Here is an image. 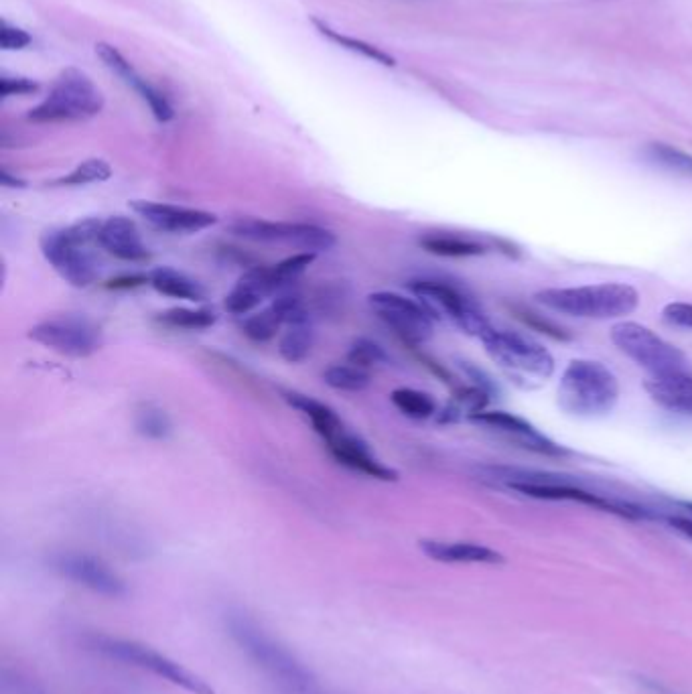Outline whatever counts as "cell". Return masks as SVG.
Segmentation results:
<instances>
[{"mask_svg": "<svg viewBox=\"0 0 692 694\" xmlns=\"http://www.w3.org/2000/svg\"><path fill=\"white\" fill-rule=\"evenodd\" d=\"M130 210L138 218H143L153 230L165 234H197L218 224V216L212 212L147 199L130 201Z\"/></svg>", "mask_w": 692, "mask_h": 694, "instance_id": "cell-15", "label": "cell"}, {"mask_svg": "<svg viewBox=\"0 0 692 694\" xmlns=\"http://www.w3.org/2000/svg\"><path fill=\"white\" fill-rule=\"evenodd\" d=\"M96 53H98L102 63L110 69L114 76H118L128 88H132L138 96H141L149 104L153 116L159 122H169L175 116L173 106L169 104V100L157 88H153L143 76H138L136 69L128 63V59L114 45L98 43L96 45Z\"/></svg>", "mask_w": 692, "mask_h": 694, "instance_id": "cell-19", "label": "cell"}, {"mask_svg": "<svg viewBox=\"0 0 692 694\" xmlns=\"http://www.w3.org/2000/svg\"><path fill=\"white\" fill-rule=\"evenodd\" d=\"M86 646L106 658L132 664L136 668H143L153 672L155 676L191 692V694H216V690L207 684L201 676L195 672L187 670L185 666L177 664L175 660L163 656L161 652L143 646L138 642L130 640H120V638H110V636H88Z\"/></svg>", "mask_w": 692, "mask_h": 694, "instance_id": "cell-6", "label": "cell"}, {"mask_svg": "<svg viewBox=\"0 0 692 694\" xmlns=\"http://www.w3.org/2000/svg\"><path fill=\"white\" fill-rule=\"evenodd\" d=\"M619 400V382L615 374L593 360H573L559 384V406L573 416L593 419L615 408Z\"/></svg>", "mask_w": 692, "mask_h": 694, "instance_id": "cell-4", "label": "cell"}, {"mask_svg": "<svg viewBox=\"0 0 692 694\" xmlns=\"http://www.w3.org/2000/svg\"><path fill=\"white\" fill-rule=\"evenodd\" d=\"M390 400L404 416H408V419H414V421L431 419V416L437 412L435 400L429 394H425L421 390H414V388H396L390 394Z\"/></svg>", "mask_w": 692, "mask_h": 694, "instance_id": "cell-30", "label": "cell"}, {"mask_svg": "<svg viewBox=\"0 0 692 694\" xmlns=\"http://www.w3.org/2000/svg\"><path fill=\"white\" fill-rule=\"evenodd\" d=\"M232 232L250 242L285 244L299 252H327L335 246L333 232L315 224L293 222H268L260 218H240L232 224Z\"/></svg>", "mask_w": 692, "mask_h": 694, "instance_id": "cell-10", "label": "cell"}, {"mask_svg": "<svg viewBox=\"0 0 692 694\" xmlns=\"http://www.w3.org/2000/svg\"><path fill=\"white\" fill-rule=\"evenodd\" d=\"M421 550L429 559L447 565H504L506 559L500 552L471 542H441L421 540Z\"/></svg>", "mask_w": 692, "mask_h": 694, "instance_id": "cell-22", "label": "cell"}, {"mask_svg": "<svg viewBox=\"0 0 692 694\" xmlns=\"http://www.w3.org/2000/svg\"><path fill=\"white\" fill-rule=\"evenodd\" d=\"M646 157L668 173L680 175L684 179H692V155L680 149H674L664 143H652L646 147Z\"/></svg>", "mask_w": 692, "mask_h": 694, "instance_id": "cell-34", "label": "cell"}, {"mask_svg": "<svg viewBox=\"0 0 692 694\" xmlns=\"http://www.w3.org/2000/svg\"><path fill=\"white\" fill-rule=\"evenodd\" d=\"M149 285L163 297L191 303H201L205 299V289L195 279L173 268H155L149 272Z\"/></svg>", "mask_w": 692, "mask_h": 694, "instance_id": "cell-25", "label": "cell"}, {"mask_svg": "<svg viewBox=\"0 0 692 694\" xmlns=\"http://www.w3.org/2000/svg\"><path fill=\"white\" fill-rule=\"evenodd\" d=\"M311 21H313V25L319 29V33H321L323 37L331 39L333 43L341 45L343 49H350V51H354V53H360V55H364V57H368V59H372V61H376V63L386 65V67H394V65H396V59H394L392 55H388L386 51H382L380 47H376V45H372V43H366V41H362V39H356V37L341 35L339 31H333V29H331L327 23H323L321 19H311Z\"/></svg>", "mask_w": 692, "mask_h": 694, "instance_id": "cell-32", "label": "cell"}, {"mask_svg": "<svg viewBox=\"0 0 692 694\" xmlns=\"http://www.w3.org/2000/svg\"><path fill=\"white\" fill-rule=\"evenodd\" d=\"M644 388L660 406L692 416V376L686 372L654 376Z\"/></svg>", "mask_w": 692, "mask_h": 694, "instance_id": "cell-23", "label": "cell"}, {"mask_svg": "<svg viewBox=\"0 0 692 694\" xmlns=\"http://www.w3.org/2000/svg\"><path fill=\"white\" fill-rule=\"evenodd\" d=\"M348 362L354 366H360L364 370H370L376 366L390 364V356L384 352V347L378 345L376 341H372L368 337H358V339H354V343L350 347Z\"/></svg>", "mask_w": 692, "mask_h": 694, "instance_id": "cell-37", "label": "cell"}, {"mask_svg": "<svg viewBox=\"0 0 692 694\" xmlns=\"http://www.w3.org/2000/svg\"><path fill=\"white\" fill-rule=\"evenodd\" d=\"M313 345H315V331H313L309 319L299 321V323H291V325H287L285 333L281 335L279 354L285 362L299 364L311 356Z\"/></svg>", "mask_w": 692, "mask_h": 694, "instance_id": "cell-27", "label": "cell"}, {"mask_svg": "<svg viewBox=\"0 0 692 694\" xmlns=\"http://www.w3.org/2000/svg\"><path fill=\"white\" fill-rule=\"evenodd\" d=\"M134 429L145 439L165 441L173 433V423L169 419V414L161 406L149 402V404L138 406L134 414Z\"/></svg>", "mask_w": 692, "mask_h": 694, "instance_id": "cell-29", "label": "cell"}, {"mask_svg": "<svg viewBox=\"0 0 692 694\" xmlns=\"http://www.w3.org/2000/svg\"><path fill=\"white\" fill-rule=\"evenodd\" d=\"M143 285H149V274H124L116 276V279L106 283V289L110 291H132Z\"/></svg>", "mask_w": 692, "mask_h": 694, "instance_id": "cell-41", "label": "cell"}, {"mask_svg": "<svg viewBox=\"0 0 692 694\" xmlns=\"http://www.w3.org/2000/svg\"><path fill=\"white\" fill-rule=\"evenodd\" d=\"M520 319H522L524 323H528L530 327H534V329H538V331H542V333H548L550 337H555V339H569V335H567L563 329H559L557 325H552L550 321L536 319L532 313H520Z\"/></svg>", "mask_w": 692, "mask_h": 694, "instance_id": "cell-42", "label": "cell"}, {"mask_svg": "<svg viewBox=\"0 0 692 694\" xmlns=\"http://www.w3.org/2000/svg\"><path fill=\"white\" fill-rule=\"evenodd\" d=\"M272 295H279L272 266H254L236 281V285L224 299V307L228 313L244 317L256 311Z\"/></svg>", "mask_w": 692, "mask_h": 694, "instance_id": "cell-20", "label": "cell"}, {"mask_svg": "<svg viewBox=\"0 0 692 694\" xmlns=\"http://www.w3.org/2000/svg\"><path fill=\"white\" fill-rule=\"evenodd\" d=\"M488 356L510 376L520 380H548L555 374V358L536 339L518 331L492 327L479 339Z\"/></svg>", "mask_w": 692, "mask_h": 694, "instance_id": "cell-7", "label": "cell"}, {"mask_svg": "<svg viewBox=\"0 0 692 694\" xmlns=\"http://www.w3.org/2000/svg\"><path fill=\"white\" fill-rule=\"evenodd\" d=\"M536 301L552 311L581 319H617L634 313L640 295L624 283H601L567 289H546L536 293Z\"/></svg>", "mask_w": 692, "mask_h": 694, "instance_id": "cell-3", "label": "cell"}, {"mask_svg": "<svg viewBox=\"0 0 692 694\" xmlns=\"http://www.w3.org/2000/svg\"><path fill=\"white\" fill-rule=\"evenodd\" d=\"M666 323L682 329H692V303H668L662 309Z\"/></svg>", "mask_w": 692, "mask_h": 694, "instance_id": "cell-39", "label": "cell"}, {"mask_svg": "<svg viewBox=\"0 0 692 694\" xmlns=\"http://www.w3.org/2000/svg\"><path fill=\"white\" fill-rule=\"evenodd\" d=\"M469 421L494 431L502 439H506V441H510V443H514L526 451H534L538 455H548V457L569 455V449L557 445L555 441L542 435L534 425L520 419V416H516V414L502 412V410H490V412L481 410V412L473 414Z\"/></svg>", "mask_w": 692, "mask_h": 694, "instance_id": "cell-16", "label": "cell"}, {"mask_svg": "<svg viewBox=\"0 0 692 694\" xmlns=\"http://www.w3.org/2000/svg\"><path fill=\"white\" fill-rule=\"evenodd\" d=\"M29 339L67 358H88L100 350V329L84 317H53L29 329Z\"/></svg>", "mask_w": 692, "mask_h": 694, "instance_id": "cell-12", "label": "cell"}, {"mask_svg": "<svg viewBox=\"0 0 692 694\" xmlns=\"http://www.w3.org/2000/svg\"><path fill=\"white\" fill-rule=\"evenodd\" d=\"M31 35L15 25H11L9 21L0 23V45H3L5 51H21L25 47L31 45Z\"/></svg>", "mask_w": 692, "mask_h": 694, "instance_id": "cell-38", "label": "cell"}, {"mask_svg": "<svg viewBox=\"0 0 692 694\" xmlns=\"http://www.w3.org/2000/svg\"><path fill=\"white\" fill-rule=\"evenodd\" d=\"M313 694H321V692H319V690H317V692H313Z\"/></svg>", "mask_w": 692, "mask_h": 694, "instance_id": "cell-46", "label": "cell"}, {"mask_svg": "<svg viewBox=\"0 0 692 694\" xmlns=\"http://www.w3.org/2000/svg\"><path fill=\"white\" fill-rule=\"evenodd\" d=\"M98 246L122 262H145L151 258L136 224L124 216H114L102 222Z\"/></svg>", "mask_w": 692, "mask_h": 694, "instance_id": "cell-21", "label": "cell"}, {"mask_svg": "<svg viewBox=\"0 0 692 694\" xmlns=\"http://www.w3.org/2000/svg\"><path fill=\"white\" fill-rule=\"evenodd\" d=\"M315 258H317V254L297 252L289 258L281 260L279 264H272V274H274L276 287H279V295L293 289V285L307 272V268L315 262Z\"/></svg>", "mask_w": 692, "mask_h": 694, "instance_id": "cell-35", "label": "cell"}, {"mask_svg": "<svg viewBox=\"0 0 692 694\" xmlns=\"http://www.w3.org/2000/svg\"><path fill=\"white\" fill-rule=\"evenodd\" d=\"M104 96L98 86L78 67H67L57 76L49 96L35 106L27 118L37 124L78 122L100 114Z\"/></svg>", "mask_w": 692, "mask_h": 694, "instance_id": "cell-5", "label": "cell"}, {"mask_svg": "<svg viewBox=\"0 0 692 694\" xmlns=\"http://www.w3.org/2000/svg\"><path fill=\"white\" fill-rule=\"evenodd\" d=\"M508 485L512 490L536 498V500H550V502H577V504H585L591 506L595 510H603L621 518H630V520H640V518H650V514L644 508L632 506V504H624V502H613L607 498H601L597 494H591L587 490L575 488V485L563 483L561 479H510Z\"/></svg>", "mask_w": 692, "mask_h": 694, "instance_id": "cell-13", "label": "cell"}, {"mask_svg": "<svg viewBox=\"0 0 692 694\" xmlns=\"http://www.w3.org/2000/svg\"><path fill=\"white\" fill-rule=\"evenodd\" d=\"M666 522L678 530L680 534H684L686 538L692 540V520L690 518H684V516H666Z\"/></svg>", "mask_w": 692, "mask_h": 694, "instance_id": "cell-43", "label": "cell"}, {"mask_svg": "<svg viewBox=\"0 0 692 694\" xmlns=\"http://www.w3.org/2000/svg\"><path fill=\"white\" fill-rule=\"evenodd\" d=\"M102 220L88 218L72 226L47 230L39 248L43 258L53 266L65 283L76 289H86L98 279V264L88 250L92 244H98V234Z\"/></svg>", "mask_w": 692, "mask_h": 694, "instance_id": "cell-2", "label": "cell"}, {"mask_svg": "<svg viewBox=\"0 0 692 694\" xmlns=\"http://www.w3.org/2000/svg\"><path fill=\"white\" fill-rule=\"evenodd\" d=\"M372 313L384 321L400 339L419 345L433 337L435 315L417 299L404 297L400 293L378 291L368 295Z\"/></svg>", "mask_w": 692, "mask_h": 694, "instance_id": "cell-11", "label": "cell"}, {"mask_svg": "<svg viewBox=\"0 0 692 694\" xmlns=\"http://www.w3.org/2000/svg\"><path fill=\"white\" fill-rule=\"evenodd\" d=\"M0 181H3L5 187H13V189H23V187H27V183H25L23 179L13 177L7 169H3V173H0Z\"/></svg>", "mask_w": 692, "mask_h": 694, "instance_id": "cell-44", "label": "cell"}, {"mask_svg": "<svg viewBox=\"0 0 692 694\" xmlns=\"http://www.w3.org/2000/svg\"><path fill=\"white\" fill-rule=\"evenodd\" d=\"M490 400V392L479 386H467L459 388L449 404L441 410L439 423H457L461 419H471L473 414L486 410Z\"/></svg>", "mask_w": 692, "mask_h": 694, "instance_id": "cell-26", "label": "cell"}, {"mask_svg": "<svg viewBox=\"0 0 692 694\" xmlns=\"http://www.w3.org/2000/svg\"><path fill=\"white\" fill-rule=\"evenodd\" d=\"M682 506H684V508H688V510H690V512H692V502H684V504H682Z\"/></svg>", "mask_w": 692, "mask_h": 694, "instance_id": "cell-45", "label": "cell"}, {"mask_svg": "<svg viewBox=\"0 0 692 694\" xmlns=\"http://www.w3.org/2000/svg\"><path fill=\"white\" fill-rule=\"evenodd\" d=\"M307 319L309 315L303 299L293 291H285L276 295V299L266 309L248 315L242 323V333L256 343H266L274 339L283 327Z\"/></svg>", "mask_w": 692, "mask_h": 694, "instance_id": "cell-17", "label": "cell"}, {"mask_svg": "<svg viewBox=\"0 0 692 694\" xmlns=\"http://www.w3.org/2000/svg\"><path fill=\"white\" fill-rule=\"evenodd\" d=\"M285 400L293 408H297L305 416V419H309L313 431L323 441H327L329 437H333L337 431H341L345 427L333 408H329L327 404H323V402H319V400H315V398H311L307 394H301V392H295V390H287L285 392Z\"/></svg>", "mask_w": 692, "mask_h": 694, "instance_id": "cell-24", "label": "cell"}, {"mask_svg": "<svg viewBox=\"0 0 692 694\" xmlns=\"http://www.w3.org/2000/svg\"><path fill=\"white\" fill-rule=\"evenodd\" d=\"M323 382L339 392H364L370 386V372L354 364H335L323 372Z\"/></svg>", "mask_w": 692, "mask_h": 694, "instance_id": "cell-31", "label": "cell"}, {"mask_svg": "<svg viewBox=\"0 0 692 694\" xmlns=\"http://www.w3.org/2000/svg\"><path fill=\"white\" fill-rule=\"evenodd\" d=\"M226 628L246 658L279 686L283 694H313L319 690L313 672L287 646L258 626L250 615L230 611Z\"/></svg>", "mask_w": 692, "mask_h": 694, "instance_id": "cell-1", "label": "cell"}, {"mask_svg": "<svg viewBox=\"0 0 692 694\" xmlns=\"http://www.w3.org/2000/svg\"><path fill=\"white\" fill-rule=\"evenodd\" d=\"M611 341L619 347V352H624L630 360L654 376L686 372V356L678 347L642 323L621 321L613 325Z\"/></svg>", "mask_w": 692, "mask_h": 694, "instance_id": "cell-8", "label": "cell"}, {"mask_svg": "<svg viewBox=\"0 0 692 694\" xmlns=\"http://www.w3.org/2000/svg\"><path fill=\"white\" fill-rule=\"evenodd\" d=\"M37 90H39V84L29 78H11V76L0 78V96L3 98L33 94Z\"/></svg>", "mask_w": 692, "mask_h": 694, "instance_id": "cell-40", "label": "cell"}, {"mask_svg": "<svg viewBox=\"0 0 692 694\" xmlns=\"http://www.w3.org/2000/svg\"><path fill=\"white\" fill-rule=\"evenodd\" d=\"M112 177V167L104 159H88L80 163L72 173H67L53 181L57 187H82L92 183H104Z\"/></svg>", "mask_w": 692, "mask_h": 694, "instance_id": "cell-36", "label": "cell"}, {"mask_svg": "<svg viewBox=\"0 0 692 694\" xmlns=\"http://www.w3.org/2000/svg\"><path fill=\"white\" fill-rule=\"evenodd\" d=\"M51 567L65 579L74 581L98 595L120 599L128 595L126 583L102 561L80 552H61L51 559Z\"/></svg>", "mask_w": 692, "mask_h": 694, "instance_id": "cell-14", "label": "cell"}, {"mask_svg": "<svg viewBox=\"0 0 692 694\" xmlns=\"http://www.w3.org/2000/svg\"><path fill=\"white\" fill-rule=\"evenodd\" d=\"M421 248L429 254L443 256V258H469V256H481L486 254V246L461 236L451 234H427L419 240Z\"/></svg>", "mask_w": 692, "mask_h": 694, "instance_id": "cell-28", "label": "cell"}, {"mask_svg": "<svg viewBox=\"0 0 692 694\" xmlns=\"http://www.w3.org/2000/svg\"><path fill=\"white\" fill-rule=\"evenodd\" d=\"M408 289L433 315L441 311L467 335L481 339L494 327L481 307L451 283L437 279H419L408 283Z\"/></svg>", "mask_w": 692, "mask_h": 694, "instance_id": "cell-9", "label": "cell"}, {"mask_svg": "<svg viewBox=\"0 0 692 694\" xmlns=\"http://www.w3.org/2000/svg\"><path fill=\"white\" fill-rule=\"evenodd\" d=\"M159 323L173 327V329H187V331H197V329H207L216 325L218 315L210 309H187V307H173L157 317Z\"/></svg>", "mask_w": 692, "mask_h": 694, "instance_id": "cell-33", "label": "cell"}, {"mask_svg": "<svg viewBox=\"0 0 692 694\" xmlns=\"http://www.w3.org/2000/svg\"><path fill=\"white\" fill-rule=\"evenodd\" d=\"M331 453V457L343 465L348 467L350 471L368 475L372 479L378 481H396L398 473L384 465L368 447V443L364 439H360L356 433H352L348 427H343L341 431H337L333 437H329L327 441H323Z\"/></svg>", "mask_w": 692, "mask_h": 694, "instance_id": "cell-18", "label": "cell"}]
</instances>
